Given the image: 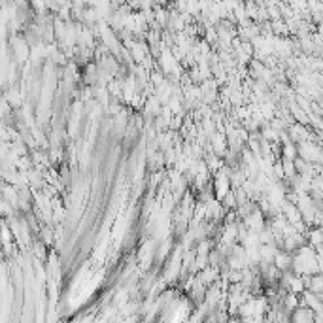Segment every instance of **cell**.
<instances>
[{
	"instance_id": "obj_1",
	"label": "cell",
	"mask_w": 323,
	"mask_h": 323,
	"mask_svg": "<svg viewBox=\"0 0 323 323\" xmlns=\"http://www.w3.org/2000/svg\"><path fill=\"white\" fill-rule=\"evenodd\" d=\"M291 263H293V254H289L286 250H278V254L274 255V259H272V265L280 272L291 271Z\"/></svg>"
}]
</instances>
